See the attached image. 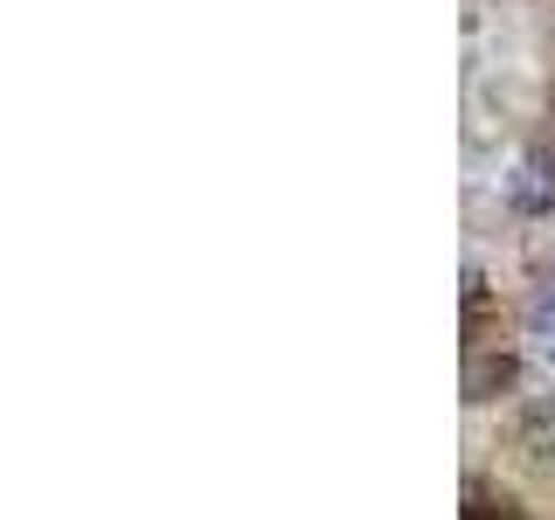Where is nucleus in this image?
I'll list each match as a JSON object with an SVG mask.
<instances>
[{"mask_svg": "<svg viewBox=\"0 0 555 520\" xmlns=\"http://www.w3.org/2000/svg\"><path fill=\"white\" fill-rule=\"evenodd\" d=\"M520 334H528V354L542 361V368H555V285H542L528 299V320H520Z\"/></svg>", "mask_w": 555, "mask_h": 520, "instance_id": "nucleus-1", "label": "nucleus"}, {"mask_svg": "<svg viewBox=\"0 0 555 520\" xmlns=\"http://www.w3.org/2000/svg\"><path fill=\"white\" fill-rule=\"evenodd\" d=\"M507 381H514V361L473 347V368H465V403H493V389H507Z\"/></svg>", "mask_w": 555, "mask_h": 520, "instance_id": "nucleus-2", "label": "nucleus"}, {"mask_svg": "<svg viewBox=\"0 0 555 520\" xmlns=\"http://www.w3.org/2000/svg\"><path fill=\"white\" fill-rule=\"evenodd\" d=\"M520 451H528L534 465H548V472H555V395L520 416Z\"/></svg>", "mask_w": 555, "mask_h": 520, "instance_id": "nucleus-3", "label": "nucleus"}, {"mask_svg": "<svg viewBox=\"0 0 555 520\" xmlns=\"http://www.w3.org/2000/svg\"><path fill=\"white\" fill-rule=\"evenodd\" d=\"M465 520H528V507H520L514 493H500V485L473 479L465 485Z\"/></svg>", "mask_w": 555, "mask_h": 520, "instance_id": "nucleus-4", "label": "nucleus"}, {"mask_svg": "<svg viewBox=\"0 0 555 520\" xmlns=\"http://www.w3.org/2000/svg\"><path fill=\"white\" fill-rule=\"evenodd\" d=\"M548 285H555V271H548Z\"/></svg>", "mask_w": 555, "mask_h": 520, "instance_id": "nucleus-5", "label": "nucleus"}]
</instances>
